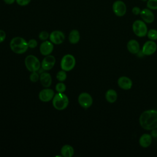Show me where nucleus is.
<instances>
[{
	"label": "nucleus",
	"mask_w": 157,
	"mask_h": 157,
	"mask_svg": "<svg viewBox=\"0 0 157 157\" xmlns=\"http://www.w3.org/2000/svg\"><path fill=\"white\" fill-rule=\"evenodd\" d=\"M139 123L145 130L157 128V110L150 109L143 112L139 117Z\"/></svg>",
	"instance_id": "nucleus-1"
},
{
	"label": "nucleus",
	"mask_w": 157,
	"mask_h": 157,
	"mask_svg": "<svg viewBox=\"0 0 157 157\" xmlns=\"http://www.w3.org/2000/svg\"><path fill=\"white\" fill-rule=\"evenodd\" d=\"M11 50L16 54H23L28 49V42L21 37H15L10 42Z\"/></svg>",
	"instance_id": "nucleus-2"
},
{
	"label": "nucleus",
	"mask_w": 157,
	"mask_h": 157,
	"mask_svg": "<svg viewBox=\"0 0 157 157\" xmlns=\"http://www.w3.org/2000/svg\"><path fill=\"white\" fill-rule=\"evenodd\" d=\"M53 107L58 110H64L69 104L68 97L63 93H57L52 99Z\"/></svg>",
	"instance_id": "nucleus-3"
},
{
	"label": "nucleus",
	"mask_w": 157,
	"mask_h": 157,
	"mask_svg": "<svg viewBox=\"0 0 157 157\" xmlns=\"http://www.w3.org/2000/svg\"><path fill=\"white\" fill-rule=\"evenodd\" d=\"M25 64L26 69L31 72H37L41 67V63L39 59L34 55H28L25 59Z\"/></svg>",
	"instance_id": "nucleus-4"
},
{
	"label": "nucleus",
	"mask_w": 157,
	"mask_h": 157,
	"mask_svg": "<svg viewBox=\"0 0 157 157\" xmlns=\"http://www.w3.org/2000/svg\"><path fill=\"white\" fill-rule=\"evenodd\" d=\"M134 33L139 37H142L147 36L148 28L146 23L141 20H137L134 21L132 26Z\"/></svg>",
	"instance_id": "nucleus-5"
},
{
	"label": "nucleus",
	"mask_w": 157,
	"mask_h": 157,
	"mask_svg": "<svg viewBox=\"0 0 157 157\" xmlns=\"http://www.w3.org/2000/svg\"><path fill=\"white\" fill-rule=\"evenodd\" d=\"M76 63L75 57L71 54H66L64 55L61 60L60 66L62 70L66 72L72 70Z\"/></svg>",
	"instance_id": "nucleus-6"
},
{
	"label": "nucleus",
	"mask_w": 157,
	"mask_h": 157,
	"mask_svg": "<svg viewBox=\"0 0 157 157\" xmlns=\"http://www.w3.org/2000/svg\"><path fill=\"white\" fill-rule=\"evenodd\" d=\"M92 96L86 92L81 93L78 97V102L81 107L86 109L91 106L93 104Z\"/></svg>",
	"instance_id": "nucleus-7"
},
{
	"label": "nucleus",
	"mask_w": 157,
	"mask_h": 157,
	"mask_svg": "<svg viewBox=\"0 0 157 157\" xmlns=\"http://www.w3.org/2000/svg\"><path fill=\"white\" fill-rule=\"evenodd\" d=\"M112 10L115 15L121 17L126 14L127 8L125 3L123 1L117 0L113 2Z\"/></svg>",
	"instance_id": "nucleus-8"
},
{
	"label": "nucleus",
	"mask_w": 157,
	"mask_h": 157,
	"mask_svg": "<svg viewBox=\"0 0 157 157\" xmlns=\"http://www.w3.org/2000/svg\"><path fill=\"white\" fill-rule=\"evenodd\" d=\"M157 50V45L154 40H149L146 41L142 46V52L144 55L150 56L156 52Z\"/></svg>",
	"instance_id": "nucleus-9"
},
{
	"label": "nucleus",
	"mask_w": 157,
	"mask_h": 157,
	"mask_svg": "<svg viewBox=\"0 0 157 157\" xmlns=\"http://www.w3.org/2000/svg\"><path fill=\"white\" fill-rule=\"evenodd\" d=\"M50 40L53 44L56 45L61 44L65 39L64 34L59 30H55L52 31L50 34L49 36Z\"/></svg>",
	"instance_id": "nucleus-10"
},
{
	"label": "nucleus",
	"mask_w": 157,
	"mask_h": 157,
	"mask_svg": "<svg viewBox=\"0 0 157 157\" xmlns=\"http://www.w3.org/2000/svg\"><path fill=\"white\" fill-rule=\"evenodd\" d=\"M55 94V92L52 89L45 88L39 92V98L41 101L47 102L52 101Z\"/></svg>",
	"instance_id": "nucleus-11"
},
{
	"label": "nucleus",
	"mask_w": 157,
	"mask_h": 157,
	"mask_svg": "<svg viewBox=\"0 0 157 157\" xmlns=\"http://www.w3.org/2000/svg\"><path fill=\"white\" fill-rule=\"evenodd\" d=\"M56 62V59L54 56L49 55L45 56V57L43 59L41 63V67L44 71H49L51 70L53 66H55Z\"/></svg>",
	"instance_id": "nucleus-12"
},
{
	"label": "nucleus",
	"mask_w": 157,
	"mask_h": 157,
	"mask_svg": "<svg viewBox=\"0 0 157 157\" xmlns=\"http://www.w3.org/2000/svg\"><path fill=\"white\" fill-rule=\"evenodd\" d=\"M53 44L50 40H44L42 43H41L39 50L40 53L44 56H47L50 55L53 50Z\"/></svg>",
	"instance_id": "nucleus-13"
},
{
	"label": "nucleus",
	"mask_w": 157,
	"mask_h": 157,
	"mask_svg": "<svg viewBox=\"0 0 157 157\" xmlns=\"http://www.w3.org/2000/svg\"><path fill=\"white\" fill-rule=\"evenodd\" d=\"M140 16L142 20L146 23H151L154 21L155 15L151 10L148 8H145L141 10Z\"/></svg>",
	"instance_id": "nucleus-14"
},
{
	"label": "nucleus",
	"mask_w": 157,
	"mask_h": 157,
	"mask_svg": "<svg viewBox=\"0 0 157 157\" xmlns=\"http://www.w3.org/2000/svg\"><path fill=\"white\" fill-rule=\"evenodd\" d=\"M117 83L119 87L124 90H129L132 86V80L126 76H121L119 77Z\"/></svg>",
	"instance_id": "nucleus-15"
},
{
	"label": "nucleus",
	"mask_w": 157,
	"mask_h": 157,
	"mask_svg": "<svg viewBox=\"0 0 157 157\" xmlns=\"http://www.w3.org/2000/svg\"><path fill=\"white\" fill-rule=\"evenodd\" d=\"M39 80L40 82L41 85L45 88H49L51 86L52 82L51 75L47 72H42L40 75Z\"/></svg>",
	"instance_id": "nucleus-16"
},
{
	"label": "nucleus",
	"mask_w": 157,
	"mask_h": 157,
	"mask_svg": "<svg viewBox=\"0 0 157 157\" xmlns=\"http://www.w3.org/2000/svg\"><path fill=\"white\" fill-rule=\"evenodd\" d=\"M128 50L132 54H137L140 50V45L137 40L135 39L129 40L126 45Z\"/></svg>",
	"instance_id": "nucleus-17"
},
{
	"label": "nucleus",
	"mask_w": 157,
	"mask_h": 157,
	"mask_svg": "<svg viewBox=\"0 0 157 157\" xmlns=\"http://www.w3.org/2000/svg\"><path fill=\"white\" fill-rule=\"evenodd\" d=\"M152 142V136L149 134H142L139 139V144L143 148L148 147Z\"/></svg>",
	"instance_id": "nucleus-18"
},
{
	"label": "nucleus",
	"mask_w": 157,
	"mask_h": 157,
	"mask_svg": "<svg viewBox=\"0 0 157 157\" xmlns=\"http://www.w3.org/2000/svg\"><path fill=\"white\" fill-rule=\"evenodd\" d=\"M61 154L63 157H72L74 154V150L70 145H64L61 147Z\"/></svg>",
	"instance_id": "nucleus-19"
},
{
	"label": "nucleus",
	"mask_w": 157,
	"mask_h": 157,
	"mask_svg": "<svg viewBox=\"0 0 157 157\" xmlns=\"http://www.w3.org/2000/svg\"><path fill=\"white\" fill-rule=\"evenodd\" d=\"M69 41L72 44H75L78 43L80 39V34L77 29L72 30L69 34Z\"/></svg>",
	"instance_id": "nucleus-20"
},
{
	"label": "nucleus",
	"mask_w": 157,
	"mask_h": 157,
	"mask_svg": "<svg viewBox=\"0 0 157 157\" xmlns=\"http://www.w3.org/2000/svg\"><path fill=\"white\" fill-rule=\"evenodd\" d=\"M105 99L109 103H114L118 98L117 91L113 89H109L105 93Z\"/></svg>",
	"instance_id": "nucleus-21"
},
{
	"label": "nucleus",
	"mask_w": 157,
	"mask_h": 157,
	"mask_svg": "<svg viewBox=\"0 0 157 157\" xmlns=\"http://www.w3.org/2000/svg\"><path fill=\"white\" fill-rule=\"evenodd\" d=\"M147 36L150 40H157V30L155 29H151L148 31Z\"/></svg>",
	"instance_id": "nucleus-22"
},
{
	"label": "nucleus",
	"mask_w": 157,
	"mask_h": 157,
	"mask_svg": "<svg viewBox=\"0 0 157 157\" xmlns=\"http://www.w3.org/2000/svg\"><path fill=\"white\" fill-rule=\"evenodd\" d=\"M56 78L58 81L59 82H64L66 80L67 78V74H66V71L64 70H61L58 72L56 74Z\"/></svg>",
	"instance_id": "nucleus-23"
},
{
	"label": "nucleus",
	"mask_w": 157,
	"mask_h": 157,
	"mask_svg": "<svg viewBox=\"0 0 157 157\" xmlns=\"http://www.w3.org/2000/svg\"><path fill=\"white\" fill-rule=\"evenodd\" d=\"M147 7L150 10H157V0H147Z\"/></svg>",
	"instance_id": "nucleus-24"
},
{
	"label": "nucleus",
	"mask_w": 157,
	"mask_h": 157,
	"mask_svg": "<svg viewBox=\"0 0 157 157\" xmlns=\"http://www.w3.org/2000/svg\"><path fill=\"white\" fill-rule=\"evenodd\" d=\"M55 90L58 93H64L66 90V86L63 82H60L56 85Z\"/></svg>",
	"instance_id": "nucleus-25"
},
{
	"label": "nucleus",
	"mask_w": 157,
	"mask_h": 157,
	"mask_svg": "<svg viewBox=\"0 0 157 157\" xmlns=\"http://www.w3.org/2000/svg\"><path fill=\"white\" fill-rule=\"evenodd\" d=\"M40 75H39L37 72H32L29 75V80L32 82H36L39 80Z\"/></svg>",
	"instance_id": "nucleus-26"
},
{
	"label": "nucleus",
	"mask_w": 157,
	"mask_h": 157,
	"mask_svg": "<svg viewBox=\"0 0 157 157\" xmlns=\"http://www.w3.org/2000/svg\"><path fill=\"white\" fill-rule=\"evenodd\" d=\"M49 36H50V34L45 31H41L39 34V38L40 40H47V39L48 38H49Z\"/></svg>",
	"instance_id": "nucleus-27"
},
{
	"label": "nucleus",
	"mask_w": 157,
	"mask_h": 157,
	"mask_svg": "<svg viewBox=\"0 0 157 157\" xmlns=\"http://www.w3.org/2000/svg\"><path fill=\"white\" fill-rule=\"evenodd\" d=\"M28 47L31 48H35L37 45V42L35 39H31L28 42Z\"/></svg>",
	"instance_id": "nucleus-28"
},
{
	"label": "nucleus",
	"mask_w": 157,
	"mask_h": 157,
	"mask_svg": "<svg viewBox=\"0 0 157 157\" xmlns=\"http://www.w3.org/2000/svg\"><path fill=\"white\" fill-rule=\"evenodd\" d=\"M31 0H16V2L20 6H25L28 5Z\"/></svg>",
	"instance_id": "nucleus-29"
},
{
	"label": "nucleus",
	"mask_w": 157,
	"mask_h": 157,
	"mask_svg": "<svg viewBox=\"0 0 157 157\" xmlns=\"http://www.w3.org/2000/svg\"><path fill=\"white\" fill-rule=\"evenodd\" d=\"M6 37V34L5 31L2 29H0V43L4 42Z\"/></svg>",
	"instance_id": "nucleus-30"
},
{
	"label": "nucleus",
	"mask_w": 157,
	"mask_h": 157,
	"mask_svg": "<svg viewBox=\"0 0 157 157\" xmlns=\"http://www.w3.org/2000/svg\"><path fill=\"white\" fill-rule=\"evenodd\" d=\"M140 11H141V9H140V7H137V6H135L132 9V12L134 15H139L140 13Z\"/></svg>",
	"instance_id": "nucleus-31"
},
{
	"label": "nucleus",
	"mask_w": 157,
	"mask_h": 157,
	"mask_svg": "<svg viewBox=\"0 0 157 157\" xmlns=\"http://www.w3.org/2000/svg\"><path fill=\"white\" fill-rule=\"evenodd\" d=\"M3 1L6 4H8V5H11L16 1V0H3Z\"/></svg>",
	"instance_id": "nucleus-32"
},
{
	"label": "nucleus",
	"mask_w": 157,
	"mask_h": 157,
	"mask_svg": "<svg viewBox=\"0 0 157 157\" xmlns=\"http://www.w3.org/2000/svg\"><path fill=\"white\" fill-rule=\"evenodd\" d=\"M151 135L152 136V137H157V130L156 129H154L153 130H151Z\"/></svg>",
	"instance_id": "nucleus-33"
},
{
	"label": "nucleus",
	"mask_w": 157,
	"mask_h": 157,
	"mask_svg": "<svg viewBox=\"0 0 157 157\" xmlns=\"http://www.w3.org/2000/svg\"><path fill=\"white\" fill-rule=\"evenodd\" d=\"M141 1H144V2H145V1H147V0H141Z\"/></svg>",
	"instance_id": "nucleus-34"
}]
</instances>
